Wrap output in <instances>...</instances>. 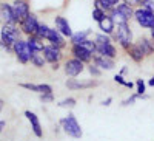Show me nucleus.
Masks as SVG:
<instances>
[{
	"label": "nucleus",
	"instance_id": "f257e3e1",
	"mask_svg": "<svg viewBox=\"0 0 154 141\" xmlns=\"http://www.w3.org/2000/svg\"><path fill=\"white\" fill-rule=\"evenodd\" d=\"M20 34L22 31L17 28V25H12V23L3 25L2 30H0V42H2L3 48L12 51V45L17 39H20Z\"/></svg>",
	"mask_w": 154,
	"mask_h": 141
},
{
	"label": "nucleus",
	"instance_id": "f03ea898",
	"mask_svg": "<svg viewBox=\"0 0 154 141\" xmlns=\"http://www.w3.org/2000/svg\"><path fill=\"white\" fill-rule=\"evenodd\" d=\"M112 37L116 39V42H117L125 51L130 48L133 42V31H131V27L130 23H120V25H116V31L112 33Z\"/></svg>",
	"mask_w": 154,
	"mask_h": 141
},
{
	"label": "nucleus",
	"instance_id": "7ed1b4c3",
	"mask_svg": "<svg viewBox=\"0 0 154 141\" xmlns=\"http://www.w3.org/2000/svg\"><path fill=\"white\" fill-rule=\"evenodd\" d=\"M60 126H62V129H63V132H65L66 135H69V136H72V138H82V135H83V130H82V127H80V124L77 123V120H75V116L74 115H68V116H65V118H62L60 120Z\"/></svg>",
	"mask_w": 154,
	"mask_h": 141
},
{
	"label": "nucleus",
	"instance_id": "20e7f679",
	"mask_svg": "<svg viewBox=\"0 0 154 141\" xmlns=\"http://www.w3.org/2000/svg\"><path fill=\"white\" fill-rule=\"evenodd\" d=\"M12 53L16 54V59L20 64H28L31 59V50L28 47V42L23 39H17L12 45Z\"/></svg>",
	"mask_w": 154,
	"mask_h": 141
},
{
	"label": "nucleus",
	"instance_id": "39448f33",
	"mask_svg": "<svg viewBox=\"0 0 154 141\" xmlns=\"http://www.w3.org/2000/svg\"><path fill=\"white\" fill-rule=\"evenodd\" d=\"M38 25H40V22H38V17L35 14H32V12H29V14L22 19L19 22V27H20V31L23 34H26V36H32L37 33L38 30Z\"/></svg>",
	"mask_w": 154,
	"mask_h": 141
},
{
	"label": "nucleus",
	"instance_id": "423d86ee",
	"mask_svg": "<svg viewBox=\"0 0 154 141\" xmlns=\"http://www.w3.org/2000/svg\"><path fill=\"white\" fill-rule=\"evenodd\" d=\"M134 20L137 22L139 27L149 30L151 25H152V22H154V12L148 11V9L143 8V6H140V8L134 9Z\"/></svg>",
	"mask_w": 154,
	"mask_h": 141
},
{
	"label": "nucleus",
	"instance_id": "0eeeda50",
	"mask_svg": "<svg viewBox=\"0 0 154 141\" xmlns=\"http://www.w3.org/2000/svg\"><path fill=\"white\" fill-rule=\"evenodd\" d=\"M65 73L66 76H69V78H75V76H79L83 70H85V64L79 59H75V57H71L65 62Z\"/></svg>",
	"mask_w": 154,
	"mask_h": 141
},
{
	"label": "nucleus",
	"instance_id": "6e6552de",
	"mask_svg": "<svg viewBox=\"0 0 154 141\" xmlns=\"http://www.w3.org/2000/svg\"><path fill=\"white\" fill-rule=\"evenodd\" d=\"M42 54L45 57V61L48 64H56L62 59V48L57 47V45H53V44H49V45H45L43 51H42Z\"/></svg>",
	"mask_w": 154,
	"mask_h": 141
},
{
	"label": "nucleus",
	"instance_id": "1a4fd4ad",
	"mask_svg": "<svg viewBox=\"0 0 154 141\" xmlns=\"http://www.w3.org/2000/svg\"><path fill=\"white\" fill-rule=\"evenodd\" d=\"M12 11H14V16H16V20L17 23L25 19L29 12H31V8H29V3L28 0H14L12 3Z\"/></svg>",
	"mask_w": 154,
	"mask_h": 141
},
{
	"label": "nucleus",
	"instance_id": "9d476101",
	"mask_svg": "<svg viewBox=\"0 0 154 141\" xmlns=\"http://www.w3.org/2000/svg\"><path fill=\"white\" fill-rule=\"evenodd\" d=\"M0 22L2 25H17L16 16H14V11H12V5L9 3H0Z\"/></svg>",
	"mask_w": 154,
	"mask_h": 141
},
{
	"label": "nucleus",
	"instance_id": "9b49d317",
	"mask_svg": "<svg viewBox=\"0 0 154 141\" xmlns=\"http://www.w3.org/2000/svg\"><path fill=\"white\" fill-rule=\"evenodd\" d=\"M45 41H48L49 44H53V45H57L60 48H63L66 45V37L63 36L59 30L51 28V27H49V30H48V33L45 36Z\"/></svg>",
	"mask_w": 154,
	"mask_h": 141
},
{
	"label": "nucleus",
	"instance_id": "f8f14e48",
	"mask_svg": "<svg viewBox=\"0 0 154 141\" xmlns=\"http://www.w3.org/2000/svg\"><path fill=\"white\" fill-rule=\"evenodd\" d=\"M71 54H72V57L82 61L83 64H89L93 61V56H94L91 51H88L82 45H71Z\"/></svg>",
	"mask_w": 154,
	"mask_h": 141
},
{
	"label": "nucleus",
	"instance_id": "ddd939ff",
	"mask_svg": "<svg viewBox=\"0 0 154 141\" xmlns=\"http://www.w3.org/2000/svg\"><path fill=\"white\" fill-rule=\"evenodd\" d=\"M25 116H26V120L29 121L34 135H35L37 138H42V136H43V130H42V124H40V120H38V116H37L34 112H31V110L25 112Z\"/></svg>",
	"mask_w": 154,
	"mask_h": 141
},
{
	"label": "nucleus",
	"instance_id": "4468645a",
	"mask_svg": "<svg viewBox=\"0 0 154 141\" xmlns=\"http://www.w3.org/2000/svg\"><path fill=\"white\" fill-rule=\"evenodd\" d=\"M54 28L59 30L65 37H71L72 36V28L68 22V19H65L63 16H56L54 17Z\"/></svg>",
	"mask_w": 154,
	"mask_h": 141
},
{
	"label": "nucleus",
	"instance_id": "2eb2a0df",
	"mask_svg": "<svg viewBox=\"0 0 154 141\" xmlns=\"http://www.w3.org/2000/svg\"><path fill=\"white\" fill-rule=\"evenodd\" d=\"M93 62L96 64V65L100 68V70H112L116 67V61L111 59V57H106V56H102V54H94L93 56Z\"/></svg>",
	"mask_w": 154,
	"mask_h": 141
},
{
	"label": "nucleus",
	"instance_id": "dca6fc26",
	"mask_svg": "<svg viewBox=\"0 0 154 141\" xmlns=\"http://www.w3.org/2000/svg\"><path fill=\"white\" fill-rule=\"evenodd\" d=\"M96 53L102 54V56H106V57H111V59H116V56H117V48L112 45V42L96 44Z\"/></svg>",
	"mask_w": 154,
	"mask_h": 141
},
{
	"label": "nucleus",
	"instance_id": "f3484780",
	"mask_svg": "<svg viewBox=\"0 0 154 141\" xmlns=\"http://www.w3.org/2000/svg\"><path fill=\"white\" fill-rule=\"evenodd\" d=\"M22 88H26L29 92H35V93H53V87L48 84H29V82H22L19 84Z\"/></svg>",
	"mask_w": 154,
	"mask_h": 141
},
{
	"label": "nucleus",
	"instance_id": "a211bd4d",
	"mask_svg": "<svg viewBox=\"0 0 154 141\" xmlns=\"http://www.w3.org/2000/svg\"><path fill=\"white\" fill-rule=\"evenodd\" d=\"M136 44H137V47L140 50H142L143 56L154 54V41L152 39H148V37H139Z\"/></svg>",
	"mask_w": 154,
	"mask_h": 141
},
{
	"label": "nucleus",
	"instance_id": "6ab92c4d",
	"mask_svg": "<svg viewBox=\"0 0 154 141\" xmlns=\"http://www.w3.org/2000/svg\"><path fill=\"white\" fill-rule=\"evenodd\" d=\"M99 85L97 81H88V82H79L77 79H68L66 81V87L69 90H82V88H93Z\"/></svg>",
	"mask_w": 154,
	"mask_h": 141
},
{
	"label": "nucleus",
	"instance_id": "aec40b11",
	"mask_svg": "<svg viewBox=\"0 0 154 141\" xmlns=\"http://www.w3.org/2000/svg\"><path fill=\"white\" fill-rule=\"evenodd\" d=\"M26 42H28V47H29V50H31V53H32V51H37V53H42L43 48H45L43 39H40V37L35 36V34L28 36Z\"/></svg>",
	"mask_w": 154,
	"mask_h": 141
},
{
	"label": "nucleus",
	"instance_id": "412c9836",
	"mask_svg": "<svg viewBox=\"0 0 154 141\" xmlns=\"http://www.w3.org/2000/svg\"><path fill=\"white\" fill-rule=\"evenodd\" d=\"M99 30H100L102 33L108 34V36H112V33L116 31V23H114L112 19L106 14V17H105L103 20L99 22Z\"/></svg>",
	"mask_w": 154,
	"mask_h": 141
},
{
	"label": "nucleus",
	"instance_id": "4be33fe9",
	"mask_svg": "<svg viewBox=\"0 0 154 141\" xmlns=\"http://www.w3.org/2000/svg\"><path fill=\"white\" fill-rule=\"evenodd\" d=\"M126 53L130 54V57H131L136 64H140V62H142V61L145 59V56H143V53H142V50H140V48L137 47V44H136V42L130 45V48L126 50Z\"/></svg>",
	"mask_w": 154,
	"mask_h": 141
},
{
	"label": "nucleus",
	"instance_id": "5701e85b",
	"mask_svg": "<svg viewBox=\"0 0 154 141\" xmlns=\"http://www.w3.org/2000/svg\"><path fill=\"white\" fill-rule=\"evenodd\" d=\"M122 0H94V6L103 9L105 12H109L112 8H116Z\"/></svg>",
	"mask_w": 154,
	"mask_h": 141
},
{
	"label": "nucleus",
	"instance_id": "b1692460",
	"mask_svg": "<svg viewBox=\"0 0 154 141\" xmlns=\"http://www.w3.org/2000/svg\"><path fill=\"white\" fill-rule=\"evenodd\" d=\"M116 9H117L119 12H122V14H123L128 20L134 19V6L128 5V3H125V2H120L117 6H116Z\"/></svg>",
	"mask_w": 154,
	"mask_h": 141
},
{
	"label": "nucleus",
	"instance_id": "393cba45",
	"mask_svg": "<svg viewBox=\"0 0 154 141\" xmlns=\"http://www.w3.org/2000/svg\"><path fill=\"white\" fill-rule=\"evenodd\" d=\"M91 34V30H85V31H77L72 33V36L69 37L71 39V45H80L85 39H88V36Z\"/></svg>",
	"mask_w": 154,
	"mask_h": 141
},
{
	"label": "nucleus",
	"instance_id": "a878e982",
	"mask_svg": "<svg viewBox=\"0 0 154 141\" xmlns=\"http://www.w3.org/2000/svg\"><path fill=\"white\" fill-rule=\"evenodd\" d=\"M29 62L32 64L34 67H37V68H43V67H45V64H46L43 54H42V53H37V51H32V53H31V59H29Z\"/></svg>",
	"mask_w": 154,
	"mask_h": 141
},
{
	"label": "nucleus",
	"instance_id": "bb28decb",
	"mask_svg": "<svg viewBox=\"0 0 154 141\" xmlns=\"http://www.w3.org/2000/svg\"><path fill=\"white\" fill-rule=\"evenodd\" d=\"M108 16L112 19V22H114L116 25H120V23H126V22H128V19L122 14V12H119L116 8H112V9L108 12Z\"/></svg>",
	"mask_w": 154,
	"mask_h": 141
},
{
	"label": "nucleus",
	"instance_id": "cd10ccee",
	"mask_svg": "<svg viewBox=\"0 0 154 141\" xmlns=\"http://www.w3.org/2000/svg\"><path fill=\"white\" fill-rule=\"evenodd\" d=\"M106 14H108V12H105L103 9H100V8H96L94 6V9H93V19L99 23L100 20H103L105 17H106Z\"/></svg>",
	"mask_w": 154,
	"mask_h": 141
},
{
	"label": "nucleus",
	"instance_id": "c85d7f7f",
	"mask_svg": "<svg viewBox=\"0 0 154 141\" xmlns=\"http://www.w3.org/2000/svg\"><path fill=\"white\" fill-rule=\"evenodd\" d=\"M136 88H137V95L142 98L143 95H145V92H146V85H145V82H143V79H137L136 81Z\"/></svg>",
	"mask_w": 154,
	"mask_h": 141
},
{
	"label": "nucleus",
	"instance_id": "c756f323",
	"mask_svg": "<svg viewBox=\"0 0 154 141\" xmlns=\"http://www.w3.org/2000/svg\"><path fill=\"white\" fill-rule=\"evenodd\" d=\"M82 47H85L88 51H91L93 54H96V41H91V39H85L82 44Z\"/></svg>",
	"mask_w": 154,
	"mask_h": 141
},
{
	"label": "nucleus",
	"instance_id": "7c9ffc66",
	"mask_svg": "<svg viewBox=\"0 0 154 141\" xmlns=\"http://www.w3.org/2000/svg\"><path fill=\"white\" fill-rule=\"evenodd\" d=\"M48 30H49V27H48V25L40 22V25H38V30H37V33H35V36H38L40 39H43V41H45V36H46Z\"/></svg>",
	"mask_w": 154,
	"mask_h": 141
},
{
	"label": "nucleus",
	"instance_id": "2f4dec72",
	"mask_svg": "<svg viewBox=\"0 0 154 141\" xmlns=\"http://www.w3.org/2000/svg\"><path fill=\"white\" fill-rule=\"evenodd\" d=\"M75 99L74 98H66V99H63V101H60L59 102V106L60 107H65V109H72L74 106H75Z\"/></svg>",
	"mask_w": 154,
	"mask_h": 141
},
{
	"label": "nucleus",
	"instance_id": "473e14b6",
	"mask_svg": "<svg viewBox=\"0 0 154 141\" xmlns=\"http://www.w3.org/2000/svg\"><path fill=\"white\" fill-rule=\"evenodd\" d=\"M88 71H89V74H91V76H94V78H99V76L102 74V70H100V68L96 65L94 62L88 65Z\"/></svg>",
	"mask_w": 154,
	"mask_h": 141
},
{
	"label": "nucleus",
	"instance_id": "72a5a7b5",
	"mask_svg": "<svg viewBox=\"0 0 154 141\" xmlns=\"http://www.w3.org/2000/svg\"><path fill=\"white\" fill-rule=\"evenodd\" d=\"M38 99H40L43 104H48V102L54 101V95L53 93H40V95H38Z\"/></svg>",
	"mask_w": 154,
	"mask_h": 141
},
{
	"label": "nucleus",
	"instance_id": "f704fd0d",
	"mask_svg": "<svg viewBox=\"0 0 154 141\" xmlns=\"http://www.w3.org/2000/svg\"><path fill=\"white\" fill-rule=\"evenodd\" d=\"M139 98H140V96H139L137 93H134V95H131L128 99H125V101L122 102V106H131V104H134L136 99H139Z\"/></svg>",
	"mask_w": 154,
	"mask_h": 141
},
{
	"label": "nucleus",
	"instance_id": "c9c22d12",
	"mask_svg": "<svg viewBox=\"0 0 154 141\" xmlns=\"http://www.w3.org/2000/svg\"><path fill=\"white\" fill-rule=\"evenodd\" d=\"M114 81L117 82V84H120V85H123V87L126 85V81L123 79V76H122V74H116V76H114Z\"/></svg>",
	"mask_w": 154,
	"mask_h": 141
},
{
	"label": "nucleus",
	"instance_id": "e433bc0d",
	"mask_svg": "<svg viewBox=\"0 0 154 141\" xmlns=\"http://www.w3.org/2000/svg\"><path fill=\"white\" fill-rule=\"evenodd\" d=\"M143 8H146L148 11H151V12H154V0H148V2L143 5Z\"/></svg>",
	"mask_w": 154,
	"mask_h": 141
},
{
	"label": "nucleus",
	"instance_id": "4c0bfd02",
	"mask_svg": "<svg viewBox=\"0 0 154 141\" xmlns=\"http://www.w3.org/2000/svg\"><path fill=\"white\" fill-rule=\"evenodd\" d=\"M122 2L128 3V5H131V6H136L137 5V0H122Z\"/></svg>",
	"mask_w": 154,
	"mask_h": 141
},
{
	"label": "nucleus",
	"instance_id": "58836bf2",
	"mask_svg": "<svg viewBox=\"0 0 154 141\" xmlns=\"http://www.w3.org/2000/svg\"><path fill=\"white\" fill-rule=\"evenodd\" d=\"M112 102V98H106L105 101H102V106H109Z\"/></svg>",
	"mask_w": 154,
	"mask_h": 141
},
{
	"label": "nucleus",
	"instance_id": "ea45409f",
	"mask_svg": "<svg viewBox=\"0 0 154 141\" xmlns=\"http://www.w3.org/2000/svg\"><path fill=\"white\" fill-rule=\"evenodd\" d=\"M5 126H6V123H5L3 120H0V133L3 132V129H5Z\"/></svg>",
	"mask_w": 154,
	"mask_h": 141
},
{
	"label": "nucleus",
	"instance_id": "a19ab883",
	"mask_svg": "<svg viewBox=\"0 0 154 141\" xmlns=\"http://www.w3.org/2000/svg\"><path fill=\"white\" fill-rule=\"evenodd\" d=\"M59 62H56V64H51V68H53V70H59Z\"/></svg>",
	"mask_w": 154,
	"mask_h": 141
},
{
	"label": "nucleus",
	"instance_id": "79ce46f5",
	"mask_svg": "<svg viewBox=\"0 0 154 141\" xmlns=\"http://www.w3.org/2000/svg\"><path fill=\"white\" fill-rule=\"evenodd\" d=\"M148 84H149L151 87H154V76H152V78H151V79L148 81Z\"/></svg>",
	"mask_w": 154,
	"mask_h": 141
},
{
	"label": "nucleus",
	"instance_id": "37998d69",
	"mask_svg": "<svg viewBox=\"0 0 154 141\" xmlns=\"http://www.w3.org/2000/svg\"><path fill=\"white\" fill-rule=\"evenodd\" d=\"M126 71H128V68H126V67H123V68H122V71H120V74L123 76V74H126Z\"/></svg>",
	"mask_w": 154,
	"mask_h": 141
},
{
	"label": "nucleus",
	"instance_id": "c03bdc74",
	"mask_svg": "<svg viewBox=\"0 0 154 141\" xmlns=\"http://www.w3.org/2000/svg\"><path fill=\"white\" fill-rule=\"evenodd\" d=\"M3 106H5V104H3V99H0V112L3 110Z\"/></svg>",
	"mask_w": 154,
	"mask_h": 141
},
{
	"label": "nucleus",
	"instance_id": "a18cd8bd",
	"mask_svg": "<svg viewBox=\"0 0 154 141\" xmlns=\"http://www.w3.org/2000/svg\"><path fill=\"white\" fill-rule=\"evenodd\" d=\"M149 30H151V39L154 41V28H149Z\"/></svg>",
	"mask_w": 154,
	"mask_h": 141
},
{
	"label": "nucleus",
	"instance_id": "49530a36",
	"mask_svg": "<svg viewBox=\"0 0 154 141\" xmlns=\"http://www.w3.org/2000/svg\"><path fill=\"white\" fill-rule=\"evenodd\" d=\"M151 28H154V22H152V25H151Z\"/></svg>",
	"mask_w": 154,
	"mask_h": 141
}]
</instances>
